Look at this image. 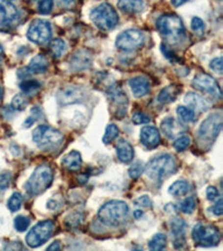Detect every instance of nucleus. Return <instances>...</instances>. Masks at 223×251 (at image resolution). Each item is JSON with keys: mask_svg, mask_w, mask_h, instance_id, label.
I'll return each instance as SVG.
<instances>
[{"mask_svg": "<svg viewBox=\"0 0 223 251\" xmlns=\"http://www.w3.org/2000/svg\"><path fill=\"white\" fill-rule=\"evenodd\" d=\"M145 36L143 31L139 29H127L121 32L116 38L115 45L122 50L131 51L135 50L144 45Z\"/></svg>", "mask_w": 223, "mask_h": 251, "instance_id": "obj_10", "label": "nucleus"}, {"mask_svg": "<svg viewBox=\"0 0 223 251\" xmlns=\"http://www.w3.org/2000/svg\"><path fill=\"white\" fill-rule=\"evenodd\" d=\"M192 239L197 247H214L219 245L221 236L216 226L198 224L192 230Z\"/></svg>", "mask_w": 223, "mask_h": 251, "instance_id": "obj_7", "label": "nucleus"}, {"mask_svg": "<svg viewBox=\"0 0 223 251\" xmlns=\"http://www.w3.org/2000/svg\"><path fill=\"white\" fill-rule=\"evenodd\" d=\"M196 206H197V201L194 198H186L185 200H183L178 205V208L183 213L186 214H191L194 210H196Z\"/></svg>", "mask_w": 223, "mask_h": 251, "instance_id": "obj_35", "label": "nucleus"}, {"mask_svg": "<svg viewBox=\"0 0 223 251\" xmlns=\"http://www.w3.org/2000/svg\"><path fill=\"white\" fill-rule=\"evenodd\" d=\"M34 1H36V0H34Z\"/></svg>", "mask_w": 223, "mask_h": 251, "instance_id": "obj_57", "label": "nucleus"}, {"mask_svg": "<svg viewBox=\"0 0 223 251\" xmlns=\"http://www.w3.org/2000/svg\"><path fill=\"white\" fill-rule=\"evenodd\" d=\"M191 28L194 31V34H197L198 36H202L204 34V28H205L203 20L198 17H194L191 22Z\"/></svg>", "mask_w": 223, "mask_h": 251, "instance_id": "obj_37", "label": "nucleus"}, {"mask_svg": "<svg viewBox=\"0 0 223 251\" xmlns=\"http://www.w3.org/2000/svg\"><path fill=\"white\" fill-rule=\"evenodd\" d=\"M222 58L221 57H218V58H214L212 62L210 63V68L212 71H214L218 74H222L223 73V64H222Z\"/></svg>", "mask_w": 223, "mask_h": 251, "instance_id": "obj_44", "label": "nucleus"}, {"mask_svg": "<svg viewBox=\"0 0 223 251\" xmlns=\"http://www.w3.org/2000/svg\"><path fill=\"white\" fill-rule=\"evenodd\" d=\"M87 179H88V176H78V181H79V183H82V184L86 183V182H87Z\"/></svg>", "mask_w": 223, "mask_h": 251, "instance_id": "obj_54", "label": "nucleus"}, {"mask_svg": "<svg viewBox=\"0 0 223 251\" xmlns=\"http://www.w3.org/2000/svg\"><path fill=\"white\" fill-rule=\"evenodd\" d=\"M18 11L9 0H0V26L9 25L17 18Z\"/></svg>", "mask_w": 223, "mask_h": 251, "instance_id": "obj_17", "label": "nucleus"}, {"mask_svg": "<svg viewBox=\"0 0 223 251\" xmlns=\"http://www.w3.org/2000/svg\"><path fill=\"white\" fill-rule=\"evenodd\" d=\"M176 114L180 117L181 121H183L184 123H191L194 122L197 119L196 113H194L191 108L185 107V106H178L176 108Z\"/></svg>", "mask_w": 223, "mask_h": 251, "instance_id": "obj_30", "label": "nucleus"}, {"mask_svg": "<svg viewBox=\"0 0 223 251\" xmlns=\"http://www.w3.org/2000/svg\"><path fill=\"white\" fill-rule=\"evenodd\" d=\"M161 50H162V52H163V54H164L165 57L170 60V62H173V63H174V62H176V60H177L176 56L174 55L173 52H172L171 50H170L169 48L164 45V44H162V45H161Z\"/></svg>", "mask_w": 223, "mask_h": 251, "instance_id": "obj_45", "label": "nucleus"}, {"mask_svg": "<svg viewBox=\"0 0 223 251\" xmlns=\"http://www.w3.org/2000/svg\"><path fill=\"white\" fill-rule=\"evenodd\" d=\"M1 99H2V88L0 86V100H1Z\"/></svg>", "mask_w": 223, "mask_h": 251, "instance_id": "obj_56", "label": "nucleus"}, {"mask_svg": "<svg viewBox=\"0 0 223 251\" xmlns=\"http://www.w3.org/2000/svg\"><path fill=\"white\" fill-rule=\"evenodd\" d=\"M27 37L30 42L38 44V45L47 44L51 38V28L50 23L43 19H35L28 28Z\"/></svg>", "mask_w": 223, "mask_h": 251, "instance_id": "obj_11", "label": "nucleus"}, {"mask_svg": "<svg viewBox=\"0 0 223 251\" xmlns=\"http://www.w3.org/2000/svg\"><path fill=\"white\" fill-rule=\"evenodd\" d=\"M47 208L50 209V210H56V209L59 208V203H57V202L54 201V200H50V201H48Z\"/></svg>", "mask_w": 223, "mask_h": 251, "instance_id": "obj_51", "label": "nucleus"}, {"mask_svg": "<svg viewBox=\"0 0 223 251\" xmlns=\"http://www.w3.org/2000/svg\"><path fill=\"white\" fill-rule=\"evenodd\" d=\"M177 163L171 154H161L154 156L149 162L144 171L149 179L153 181H161L176 172Z\"/></svg>", "mask_w": 223, "mask_h": 251, "instance_id": "obj_2", "label": "nucleus"}, {"mask_svg": "<svg viewBox=\"0 0 223 251\" xmlns=\"http://www.w3.org/2000/svg\"><path fill=\"white\" fill-rule=\"evenodd\" d=\"M54 0H40L38 2V11L42 15H48L51 13Z\"/></svg>", "mask_w": 223, "mask_h": 251, "instance_id": "obj_39", "label": "nucleus"}, {"mask_svg": "<svg viewBox=\"0 0 223 251\" xmlns=\"http://www.w3.org/2000/svg\"><path fill=\"white\" fill-rule=\"evenodd\" d=\"M23 204V197L22 194L18 192H15L11 194V197L9 198V200L7 202V206L8 209L10 210L11 212H16L20 209V206Z\"/></svg>", "mask_w": 223, "mask_h": 251, "instance_id": "obj_32", "label": "nucleus"}, {"mask_svg": "<svg viewBox=\"0 0 223 251\" xmlns=\"http://www.w3.org/2000/svg\"><path fill=\"white\" fill-rule=\"evenodd\" d=\"M17 75L19 76L20 78L26 79V78L28 77V76H30V75H31V73L29 72V70H28L27 67H24V68H22V70H19V71H18Z\"/></svg>", "mask_w": 223, "mask_h": 251, "instance_id": "obj_48", "label": "nucleus"}, {"mask_svg": "<svg viewBox=\"0 0 223 251\" xmlns=\"http://www.w3.org/2000/svg\"><path fill=\"white\" fill-rule=\"evenodd\" d=\"M190 143H191V140H190L189 136H181V137H178L177 140H175L173 145H174V149H175L176 151L181 152V151H184L185 149H188Z\"/></svg>", "mask_w": 223, "mask_h": 251, "instance_id": "obj_40", "label": "nucleus"}, {"mask_svg": "<svg viewBox=\"0 0 223 251\" xmlns=\"http://www.w3.org/2000/svg\"><path fill=\"white\" fill-rule=\"evenodd\" d=\"M14 226H15V229L17 230L18 232H25L26 230L29 228L30 219L25 216H18L15 218Z\"/></svg>", "mask_w": 223, "mask_h": 251, "instance_id": "obj_34", "label": "nucleus"}, {"mask_svg": "<svg viewBox=\"0 0 223 251\" xmlns=\"http://www.w3.org/2000/svg\"><path fill=\"white\" fill-rule=\"evenodd\" d=\"M27 104H28V100L25 99V96L22 94H18L13 99L11 107H13L15 111H24L27 107Z\"/></svg>", "mask_w": 223, "mask_h": 251, "instance_id": "obj_36", "label": "nucleus"}, {"mask_svg": "<svg viewBox=\"0 0 223 251\" xmlns=\"http://www.w3.org/2000/svg\"><path fill=\"white\" fill-rule=\"evenodd\" d=\"M50 50L55 58H59L66 52L67 45L63 39H54L50 44Z\"/></svg>", "mask_w": 223, "mask_h": 251, "instance_id": "obj_29", "label": "nucleus"}, {"mask_svg": "<svg viewBox=\"0 0 223 251\" xmlns=\"http://www.w3.org/2000/svg\"><path fill=\"white\" fill-rule=\"evenodd\" d=\"M63 140L62 132L50 125H39L32 132V141L42 150L57 149L63 143Z\"/></svg>", "mask_w": 223, "mask_h": 251, "instance_id": "obj_4", "label": "nucleus"}, {"mask_svg": "<svg viewBox=\"0 0 223 251\" xmlns=\"http://www.w3.org/2000/svg\"><path fill=\"white\" fill-rule=\"evenodd\" d=\"M141 142L148 149H155L161 143V135L155 126H144L141 129Z\"/></svg>", "mask_w": 223, "mask_h": 251, "instance_id": "obj_15", "label": "nucleus"}, {"mask_svg": "<svg viewBox=\"0 0 223 251\" xmlns=\"http://www.w3.org/2000/svg\"><path fill=\"white\" fill-rule=\"evenodd\" d=\"M52 180H54V173H52L50 165H39L35 169V171L28 179L26 183V191L29 196H39L50 187Z\"/></svg>", "mask_w": 223, "mask_h": 251, "instance_id": "obj_3", "label": "nucleus"}, {"mask_svg": "<svg viewBox=\"0 0 223 251\" xmlns=\"http://www.w3.org/2000/svg\"><path fill=\"white\" fill-rule=\"evenodd\" d=\"M166 244H168V238L164 233H156L151 240L149 242V248L154 251H159V250H163Z\"/></svg>", "mask_w": 223, "mask_h": 251, "instance_id": "obj_28", "label": "nucleus"}, {"mask_svg": "<svg viewBox=\"0 0 223 251\" xmlns=\"http://www.w3.org/2000/svg\"><path fill=\"white\" fill-rule=\"evenodd\" d=\"M189 192H190V184L184 180L175 181L171 187L169 188V193L175 198L184 197Z\"/></svg>", "mask_w": 223, "mask_h": 251, "instance_id": "obj_27", "label": "nucleus"}, {"mask_svg": "<svg viewBox=\"0 0 223 251\" xmlns=\"http://www.w3.org/2000/svg\"><path fill=\"white\" fill-rule=\"evenodd\" d=\"M128 85L135 97H143L148 95L149 88H151L149 80L145 76H136V77L131 78L128 80Z\"/></svg>", "mask_w": 223, "mask_h": 251, "instance_id": "obj_19", "label": "nucleus"}, {"mask_svg": "<svg viewBox=\"0 0 223 251\" xmlns=\"http://www.w3.org/2000/svg\"><path fill=\"white\" fill-rule=\"evenodd\" d=\"M119 127L115 124L107 125L106 129H105V134L103 136V142L105 144H109L111 142L114 141L117 136H119Z\"/></svg>", "mask_w": 223, "mask_h": 251, "instance_id": "obj_33", "label": "nucleus"}, {"mask_svg": "<svg viewBox=\"0 0 223 251\" xmlns=\"http://www.w3.org/2000/svg\"><path fill=\"white\" fill-rule=\"evenodd\" d=\"M222 115L220 113L211 114L210 116L202 122L198 128V139L202 143H212L217 139L218 135L220 134L222 129Z\"/></svg>", "mask_w": 223, "mask_h": 251, "instance_id": "obj_9", "label": "nucleus"}, {"mask_svg": "<svg viewBox=\"0 0 223 251\" xmlns=\"http://www.w3.org/2000/svg\"><path fill=\"white\" fill-rule=\"evenodd\" d=\"M133 214L135 219H140V218L143 216V211H141V210H136V211H134Z\"/></svg>", "mask_w": 223, "mask_h": 251, "instance_id": "obj_53", "label": "nucleus"}, {"mask_svg": "<svg viewBox=\"0 0 223 251\" xmlns=\"http://www.w3.org/2000/svg\"><path fill=\"white\" fill-rule=\"evenodd\" d=\"M54 222L50 220L42 221L32 226L31 230L27 233L26 242L30 248H38L48 241L54 233Z\"/></svg>", "mask_w": 223, "mask_h": 251, "instance_id": "obj_8", "label": "nucleus"}, {"mask_svg": "<svg viewBox=\"0 0 223 251\" xmlns=\"http://www.w3.org/2000/svg\"><path fill=\"white\" fill-rule=\"evenodd\" d=\"M2 58H3V50H2V47L0 46V63H1Z\"/></svg>", "mask_w": 223, "mask_h": 251, "instance_id": "obj_55", "label": "nucleus"}, {"mask_svg": "<svg viewBox=\"0 0 223 251\" xmlns=\"http://www.w3.org/2000/svg\"><path fill=\"white\" fill-rule=\"evenodd\" d=\"M92 22L103 30H111L119 24V15L108 3H100L89 14Z\"/></svg>", "mask_w": 223, "mask_h": 251, "instance_id": "obj_5", "label": "nucleus"}, {"mask_svg": "<svg viewBox=\"0 0 223 251\" xmlns=\"http://www.w3.org/2000/svg\"><path fill=\"white\" fill-rule=\"evenodd\" d=\"M184 102L188 104L189 108H191L194 113H202L208 111L210 108L209 100L204 96L197 94V93H188L185 95Z\"/></svg>", "mask_w": 223, "mask_h": 251, "instance_id": "obj_16", "label": "nucleus"}, {"mask_svg": "<svg viewBox=\"0 0 223 251\" xmlns=\"http://www.w3.org/2000/svg\"><path fill=\"white\" fill-rule=\"evenodd\" d=\"M132 121L134 124L136 125H141V124H148L149 123V116L148 114H145L143 112H135L132 116Z\"/></svg>", "mask_w": 223, "mask_h": 251, "instance_id": "obj_41", "label": "nucleus"}, {"mask_svg": "<svg viewBox=\"0 0 223 251\" xmlns=\"http://www.w3.org/2000/svg\"><path fill=\"white\" fill-rule=\"evenodd\" d=\"M129 208L127 203L119 200H112L105 203L102 208L99 210V220L105 226H121L125 225L127 220Z\"/></svg>", "mask_w": 223, "mask_h": 251, "instance_id": "obj_1", "label": "nucleus"}, {"mask_svg": "<svg viewBox=\"0 0 223 251\" xmlns=\"http://www.w3.org/2000/svg\"><path fill=\"white\" fill-rule=\"evenodd\" d=\"M156 27L162 36L172 42L180 40L185 35V29L181 18L174 15L162 16L157 19Z\"/></svg>", "mask_w": 223, "mask_h": 251, "instance_id": "obj_6", "label": "nucleus"}, {"mask_svg": "<svg viewBox=\"0 0 223 251\" xmlns=\"http://www.w3.org/2000/svg\"><path fill=\"white\" fill-rule=\"evenodd\" d=\"M40 86H42L38 80H35V79H25L19 84L20 90L25 93V94H32V93L37 92L40 88Z\"/></svg>", "mask_w": 223, "mask_h": 251, "instance_id": "obj_31", "label": "nucleus"}, {"mask_svg": "<svg viewBox=\"0 0 223 251\" xmlns=\"http://www.w3.org/2000/svg\"><path fill=\"white\" fill-rule=\"evenodd\" d=\"M60 249H62V244H60L59 241L52 242V244L50 246H48V248H47L48 251H54V250L55 251H58Z\"/></svg>", "mask_w": 223, "mask_h": 251, "instance_id": "obj_49", "label": "nucleus"}, {"mask_svg": "<svg viewBox=\"0 0 223 251\" xmlns=\"http://www.w3.org/2000/svg\"><path fill=\"white\" fill-rule=\"evenodd\" d=\"M181 125L178 124L173 117H168V119L163 120V122L161 123V131L163 134H165L166 137L169 139H173L177 131L180 132Z\"/></svg>", "mask_w": 223, "mask_h": 251, "instance_id": "obj_26", "label": "nucleus"}, {"mask_svg": "<svg viewBox=\"0 0 223 251\" xmlns=\"http://www.w3.org/2000/svg\"><path fill=\"white\" fill-rule=\"evenodd\" d=\"M11 181V174L9 172H3L0 174V190L8 189Z\"/></svg>", "mask_w": 223, "mask_h": 251, "instance_id": "obj_43", "label": "nucleus"}, {"mask_svg": "<svg viewBox=\"0 0 223 251\" xmlns=\"http://www.w3.org/2000/svg\"><path fill=\"white\" fill-rule=\"evenodd\" d=\"M133 203H134V205L139 206V208L148 209V208H151V206H152V200L149 199L148 196H142V197H139L137 199L134 200Z\"/></svg>", "mask_w": 223, "mask_h": 251, "instance_id": "obj_42", "label": "nucleus"}, {"mask_svg": "<svg viewBox=\"0 0 223 251\" xmlns=\"http://www.w3.org/2000/svg\"><path fill=\"white\" fill-rule=\"evenodd\" d=\"M0 64H1V63H0Z\"/></svg>", "mask_w": 223, "mask_h": 251, "instance_id": "obj_58", "label": "nucleus"}, {"mask_svg": "<svg viewBox=\"0 0 223 251\" xmlns=\"http://www.w3.org/2000/svg\"><path fill=\"white\" fill-rule=\"evenodd\" d=\"M180 94V87L177 85H169V86L164 87L159 95H157V103L159 104H169L172 103L176 100L177 95Z\"/></svg>", "mask_w": 223, "mask_h": 251, "instance_id": "obj_22", "label": "nucleus"}, {"mask_svg": "<svg viewBox=\"0 0 223 251\" xmlns=\"http://www.w3.org/2000/svg\"><path fill=\"white\" fill-rule=\"evenodd\" d=\"M93 55L86 50H77L71 57V67L76 72L87 70L92 66Z\"/></svg>", "mask_w": 223, "mask_h": 251, "instance_id": "obj_14", "label": "nucleus"}, {"mask_svg": "<svg viewBox=\"0 0 223 251\" xmlns=\"http://www.w3.org/2000/svg\"><path fill=\"white\" fill-rule=\"evenodd\" d=\"M108 95L111 97V100L113 102V104L117 107V111H116L117 114H121V115L126 114V106L128 104L126 94H124L121 88L113 86L109 88Z\"/></svg>", "mask_w": 223, "mask_h": 251, "instance_id": "obj_18", "label": "nucleus"}, {"mask_svg": "<svg viewBox=\"0 0 223 251\" xmlns=\"http://www.w3.org/2000/svg\"><path fill=\"white\" fill-rule=\"evenodd\" d=\"M144 171V167L141 162H135V163L131 165V168L128 169V174L132 179H137L142 176V173Z\"/></svg>", "mask_w": 223, "mask_h": 251, "instance_id": "obj_38", "label": "nucleus"}, {"mask_svg": "<svg viewBox=\"0 0 223 251\" xmlns=\"http://www.w3.org/2000/svg\"><path fill=\"white\" fill-rule=\"evenodd\" d=\"M116 153L121 162L129 163L134 159V149L127 141L120 140L116 144Z\"/></svg>", "mask_w": 223, "mask_h": 251, "instance_id": "obj_21", "label": "nucleus"}, {"mask_svg": "<svg viewBox=\"0 0 223 251\" xmlns=\"http://www.w3.org/2000/svg\"><path fill=\"white\" fill-rule=\"evenodd\" d=\"M62 164L70 171H76L82 165V155L77 151H72L63 157Z\"/></svg>", "mask_w": 223, "mask_h": 251, "instance_id": "obj_24", "label": "nucleus"}, {"mask_svg": "<svg viewBox=\"0 0 223 251\" xmlns=\"http://www.w3.org/2000/svg\"><path fill=\"white\" fill-rule=\"evenodd\" d=\"M212 212L216 214V216H222L223 213V200L220 199L216 204L212 206Z\"/></svg>", "mask_w": 223, "mask_h": 251, "instance_id": "obj_47", "label": "nucleus"}, {"mask_svg": "<svg viewBox=\"0 0 223 251\" xmlns=\"http://www.w3.org/2000/svg\"><path fill=\"white\" fill-rule=\"evenodd\" d=\"M192 85L198 91L206 93V94H210L211 96L217 97V99H221V88L212 76L204 74V73H200L194 77Z\"/></svg>", "mask_w": 223, "mask_h": 251, "instance_id": "obj_12", "label": "nucleus"}, {"mask_svg": "<svg viewBox=\"0 0 223 251\" xmlns=\"http://www.w3.org/2000/svg\"><path fill=\"white\" fill-rule=\"evenodd\" d=\"M85 94L82 88L75 85H68L58 92L57 100L62 105H70L79 103L84 100Z\"/></svg>", "mask_w": 223, "mask_h": 251, "instance_id": "obj_13", "label": "nucleus"}, {"mask_svg": "<svg viewBox=\"0 0 223 251\" xmlns=\"http://www.w3.org/2000/svg\"><path fill=\"white\" fill-rule=\"evenodd\" d=\"M27 68L31 74H43V73H46L48 70V60L43 55H36L30 60Z\"/></svg>", "mask_w": 223, "mask_h": 251, "instance_id": "obj_25", "label": "nucleus"}, {"mask_svg": "<svg viewBox=\"0 0 223 251\" xmlns=\"http://www.w3.org/2000/svg\"><path fill=\"white\" fill-rule=\"evenodd\" d=\"M57 1L63 7H71L75 3V0H57Z\"/></svg>", "mask_w": 223, "mask_h": 251, "instance_id": "obj_50", "label": "nucleus"}, {"mask_svg": "<svg viewBox=\"0 0 223 251\" xmlns=\"http://www.w3.org/2000/svg\"><path fill=\"white\" fill-rule=\"evenodd\" d=\"M206 197H208V200L210 201H214L219 197V191L216 187H212V185H210L206 189Z\"/></svg>", "mask_w": 223, "mask_h": 251, "instance_id": "obj_46", "label": "nucleus"}, {"mask_svg": "<svg viewBox=\"0 0 223 251\" xmlns=\"http://www.w3.org/2000/svg\"><path fill=\"white\" fill-rule=\"evenodd\" d=\"M188 1H190V0H171L172 5H173L174 7H178V6H182V5H183V3H185V2H188Z\"/></svg>", "mask_w": 223, "mask_h": 251, "instance_id": "obj_52", "label": "nucleus"}, {"mask_svg": "<svg viewBox=\"0 0 223 251\" xmlns=\"http://www.w3.org/2000/svg\"><path fill=\"white\" fill-rule=\"evenodd\" d=\"M117 6L125 13L139 14L144 10L145 3L143 0H119Z\"/></svg>", "mask_w": 223, "mask_h": 251, "instance_id": "obj_23", "label": "nucleus"}, {"mask_svg": "<svg viewBox=\"0 0 223 251\" xmlns=\"http://www.w3.org/2000/svg\"><path fill=\"white\" fill-rule=\"evenodd\" d=\"M171 230L174 236V247L182 248L185 245L184 234L186 230V224L181 218H174L171 221Z\"/></svg>", "mask_w": 223, "mask_h": 251, "instance_id": "obj_20", "label": "nucleus"}]
</instances>
